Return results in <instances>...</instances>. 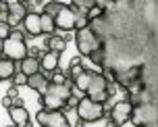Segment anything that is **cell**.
<instances>
[{
	"label": "cell",
	"mask_w": 158,
	"mask_h": 127,
	"mask_svg": "<svg viewBox=\"0 0 158 127\" xmlns=\"http://www.w3.org/2000/svg\"><path fill=\"white\" fill-rule=\"evenodd\" d=\"M131 102H127V100H118V102L112 104L110 112H108V119L114 123L117 127L125 125V123H129V115H131Z\"/></svg>",
	"instance_id": "8"
},
{
	"label": "cell",
	"mask_w": 158,
	"mask_h": 127,
	"mask_svg": "<svg viewBox=\"0 0 158 127\" xmlns=\"http://www.w3.org/2000/svg\"><path fill=\"white\" fill-rule=\"evenodd\" d=\"M75 112H77V119H81L87 125V123H98V121H102L104 115H106V108H104V104L94 102L92 98L83 96V98L77 100Z\"/></svg>",
	"instance_id": "2"
},
{
	"label": "cell",
	"mask_w": 158,
	"mask_h": 127,
	"mask_svg": "<svg viewBox=\"0 0 158 127\" xmlns=\"http://www.w3.org/2000/svg\"><path fill=\"white\" fill-rule=\"evenodd\" d=\"M48 83H50V79H48V75L44 71H38V73H33V75H27V79H25V86L29 87V90H35L38 94H42V92L46 90Z\"/></svg>",
	"instance_id": "11"
},
{
	"label": "cell",
	"mask_w": 158,
	"mask_h": 127,
	"mask_svg": "<svg viewBox=\"0 0 158 127\" xmlns=\"http://www.w3.org/2000/svg\"><path fill=\"white\" fill-rule=\"evenodd\" d=\"M25 79H27V77H25V75H23L21 71H17L15 75L10 77V81H13V86H17V87H19V86H25Z\"/></svg>",
	"instance_id": "20"
},
{
	"label": "cell",
	"mask_w": 158,
	"mask_h": 127,
	"mask_svg": "<svg viewBox=\"0 0 158 127\" xmlns=\"http://www.w3.org/2000/svg\"><path fill=\"white\" fill-rule=\"evenodd\" d=\"M77 65H83V61H81V56H73L71 61H69V67H77Z\"/></svg>",
	"instance_id": "23"
},
{
	"label": "cell",
	"mask_w": 158,
	"mask_h": 127,
	"mask_svg": "<svg viewBox=\"0 0 158 127\" xmlns=\"http://www.w3.org/2000/svg\"><path fill=\"white\" fill-rule=\"evenodd\" d=\"M46 0H31V6H44Z\"/></svg>",
	"instance_id": "26"
},
{
	"label": "cell",
	"mask_w": 158,
	"mask_h": 127,
	"mask_svg": "<svg viewBox=\"0 0 158 127\" xmlns=\"http://www.w3.org/2000/svg\"><path fill=\"white\" fill-rule=\"evenodd\" d=\"M0 50L4 52L6 58L15 61V63H19L21 58L27 56V44H25V40H17V38H4Z\"/></svg>",
	"instance_id": "6"
},
{
	"label": "cell",
	"mask_w": 158,
	"mask_h": 127,
	"mask_svg": "<svg viewBox=\"0 0 158 127\" xmlns=\"http://www.w3.org/2000/svg\"><path fill=\"white\" fill-rule=\"evenodd\" d=\"M17 73V63L10 58H0V81H10V77Z\"/></svg>",
	"instance_id": "15"
},
{
	"label": "cell",
	"mask_w": 158,
	"mask_h": 127,
	"mask_svg": "<svg viewBox=\"0 0 158 127\" xmlns=\"http://www.w3.org/2000/svg\"><path fill=\"white\" fill-rule=\"evenodd\" d=\"M0 58H4V52H2V50H0Z\"/></svg>",
	"instance_id": "30"
},
{
	"label": "cell",
	"mask_w": 158,
	"mask_h": 127,
	"mask_svg": "<svg viewBox=\"0 0 158 127\" xmlns=\"http://www.w3.org/2000/svg\"><path fill=\"white\" fill-rule=\"evenodd\" d=\"M73 40H75V46H77V50H79V56H89L96 48L102 46L100 36H98L89 25L83 27V29H75Z\"/></svg>",
	"instance_id": "3"
},
{
	"label": "cell",
	"mask_w": 158,
	"mask_h": 127,
	"mask_svg": "<svg viewBox=\"0 0 158 127\" xmlns=\"http://www.w3.org/2000/svg\"><path fill=\"white\" fill-rule=\"evenodd\" d=\"M73 94V83L71 79L64 81V83H48V87L40 94V106L48 108V111H63L67 98Z\"/></svg>",
	"instance_id": "1"
},
{
	"label": "cell",
	"mask_w": 158,
	"mask_h": 127,
	"mask_svg": "<svg viewBox=\"0 0 158 127\" xmlns=\"http://www.w3.org/2000/svg\"><path fill=\"white\" fill-rule=\"evenodd\" d=\"M129 121L135 127H146L150 123H156V102H146V104H137L131 108Z\"/></svg>",
	"instance_id": "4"
},
{
	"label": "cell",
	"mask_w": 158,
	"mask_h": 127,
	"mask_svg": "<svg viewBox=\"0 0 158 127\" xmlns=\"http://www.w3.org/2000/svg\"><path fill=\"white\" fill-rule=\"evenodd\" d=\"M2 106H4V108H10V106H13V98H10V96H4V98H2Z\"/></svg>",
	"instance_id": "25"
},
{
	"label": "cell",
	"mask_w": 158,
	"mask_h": 127,
	"mask_svg": "<svg viewBox=\"0 0 158 127\" xmlns=\"http://www.w3.org/2000/svg\"><path fill=\"white\" fill-rule=\"evenodd\" d=\"M106 127H117V125H114V123H112V121L108 119V121H106Z\"/></svg>",
	"instance_id": "28"
},
{
	"label": "cell",
	"mask_w": 158,
	"mask_h": 127,
	"mask_svg": "<svg viewBox=\"0 0 158 127\" xmlns=\"http://www.w3.org/2000/svg\"><path fill=\"white\" fill-rule=\"evenodd\" d=\"M23 32L25 36H29V38H38L42 36V29H40V13L35 11H27V15L23 17Z\"/></svg>",
	"instance_id": "9"
},
{
	"label": "cell",
	"mask_w": 158,
	"mask_h": 127,
	"mask_svg": "<svg viewBox=\"0 0 158 127\" xmlns=\"http://www.w3.org/2000/svg\"><path fill=\"white\" fill-rule=\"evenodd\" d=\"M6 111H8V117H10V123L17 125V127L25 125V123L29 121V111H27L25 106H10Z\"/></svg>",
	"instance_id": "12"
},
{
	"label": "cell",
	"mask_w": 158,
	"mask_h": 127,
	"mask_svg": "<svg viewBox=\"0 0 158 127\" xmlns=\"http://www.w3.org/2000/svg\"><path fill=\"white\" fill-rule=\"evenodd\" d=\"M52 19H54V27L60 32H73L75 29V11L71 4L63 2V6L56 11V15Z\"/></svg>",
	"instance_id": "7"
},
{
	"label": "cell",
	"mask_w": 158,
	"mask_h": 127,
	"mask_svg": "<svg viewBox=\"0 0 158 127\" xmlns=\"http://www.w3.org/2000/svg\"><path fill=\"white\" fill-rule=\"evenodd\" d=\"M40 29H42V33H46V36H52L56 32L54 19L50 15H46V13H40Z\"/></svg>",
	"instance_id": "17"
},
{
	"label": "cell",
	"mask_w": 158,
	"mask_h": 127,
	"mask_svg": "<svg viewBox=\"0 0 158 127\" xmlns=\"http://www.w3.org/2000/svg\"><path fill=\"white\" fill-rule=\"evenodd\" d=\"M6 96L17 98V96H19V87H17V86H10V87H8V92H6Z\"/></svg>",
	"instance_id": "24"
},
{
	"label": "cell",
	"mask_w": 158,
	"mask_h": 127,
	"mask_svg": "<svg viewBox=\"0 0 158 127\" xmlns=\"http://www.w3.org/2000/svg\"><path fill=\"white\" fill-rule=\"evenodd\" d=\"M75 11V29H83L89 25V17H87L85 11H79V8H73Z\"/></svg>",
	"instance_id": "18"
},
{
	"label": "cell",
	"mask_w": 158,
	"mask_h": 127,
	"mask_svg": "<svg viewBox=\"0 0 158 127\" xmlns=\"http://www.w3.org/2000/svg\"><path fill=\"white\" fill-rule=\"evenodd\" d=\"M46 48H48V50H52V52L63 54L64 50H67V42H64L63 36H56V33H52V36H48V38H46Z\"/></svg>",
	"instance_id": "16"
},
{
	"label": "cell",
	"mask_w": 158,
	"mask_h": 127,
	"mask_svg": "<svg viewBox=\"0 0 158 127\" xmlns=\"http://www.w3.org/2000/svg\"><path fill=\"white\" fill-rule=\"evenodd\" d=\"M19 2H21V4H25V6H27V4H31V0H19Z\"/></svg>",
	"instance_id": "29"
},
{
	"label": "cell",
	"mask_w": 158,
	"mask_h": 127,
	"mask_svg": "<svg viewBox=\"0 0 158 127\" xmlns=\"http://www.w3.org/2000/svg\"><path fill=\"white\" fill-rule=\"evenodd\" d=\"M38 125L42 127H71V121L67 117L64 111H48V108H40L35 115Z\"/></svg>",
	"instance_id": "5"
},
{
	"label": "cell",
	"mask_w": 158,
	"mask_h": 127,
	"mask_svg": "<svg viewBox=\"0 0 158 127\" xmlns=\"http://www.w3.org/2000/svg\"><path fill=\"white\" fill-rule=\"evenodd\" d=\"M6 127H17V125H13V123H10V125H6Z\"/></svg>",
	"instance_id": "31"
},
{
	"label": "cell",
	"mask_w": 158,
	"mask_h": 127,
	"mask_svg": "<svg viewBox=\"0 0 158 127\" xmlns=\"http://www.w3.org/2000/svg\"><path fill=\"white\" fill-rule=\"evenodd\" d=\"M77 96H75V92H73L69 98H67V102H64V106H63V111H75V106H77Z\"/></svg>",
	"instance_id": "19"
},
{
	"label": "cell",
	"mask_w": 158,
	"mask_h": 127,
	"mask_svg": "<svg viewBox=\"0 0 158 127\" xmlns=\"http://www.w3.org/2000/svg\"><path fill=\"white\" fill-rule=\"evenodd\" d=\"M0 2H2V0H0Z\"/></svg>",
	"instance_id": "32"
},
{
	"label": "cell",
	"mask_w": 158,
	"mask_h": 127,
	"mask_svg": "<svg viewBox=\"0 0 158 127\" xmlns=\"http://www.w3.org/2000/svg\"><path fill=\"white\" fill-rule=\"evenodd\" d=\"M8 33H10V25L6 21H0V42L4 40V38H8Z\"/></svg>",
	"instance_id": "21"
},
{
	"label": "cell",
	"mask_w": 158,
	"mask_h": 127,
	"mask_svg": "<svg viewBox=\"0 0 158 127\" xmlns=\"http://www.w3.org/2000/svg\"><path fill=\"white\" fill-rule=\"evenodd\" d=\"M58 61H60V54L58 52H52V50L44 52V54L40 56V71H44L46 75L54 73L58 69Z\"/></svg>",
	"instance_id": "10"
},
{
	"label": "cell",
	"mask_w": 158,
	"mask_h": 127,
	"mask_svg": "<svg viewBox=\"0 0 158 127\" xmlns=\"http://www.w3.org/2000/svg\"><path fill=\"white\" fill-rule=\"evenodd\" d=\"M112 0H89V4H92V8H100V11H104V8L110 4Z\"/></svg>",
	"instance_id": "22"
},
{
	"label": "cell",
	"mask_w": 158,
	"mask_h": 127,
	"mask_svg": "<svg viewBox=\"0 0 158 127\" xmlns=\"http://www.w3.org/2000/svg\"><path fill=\"white\" fill-rule=\"evenodd\" d=\"M75 127H85V123H83L81 119H77V123H75Z\"/></svg>",
	"instance_id": "27"
},
{
	"label": "cell",
	"mask_w": 158,
	"mask_h": 127,
	"mask_svg": "<svg viewBox=\"0 0 158 127\" xmlns=\"http://www.w3.org/2000/svg\"><path fill=\"white\" fill-rule=\"evenodd\" d=\"M17 71H21L25 77H27V75H33V73H38V71H40V58L27 54L25 58H21V61H19Z\"/></svg>",
	"instance_id": "13"
},
{
	"label": "cell",
	"mask_w": 158,
	"mask_h": 127,
	"mask_svg": "<svg viewBox=\"0 0 158 127\" xmlns=\"http://www.w3.org/2000/svg\"><path fill=\"white\" fill-rule=\"evenodd\" d=\"M92 71H94V69H83V71L79 73V75H75V77L71 79L73 90H79L81 94H85L87 86H89V77H92Z\"/></svg>",
	"instance_id": "14"
}]
</instances>
